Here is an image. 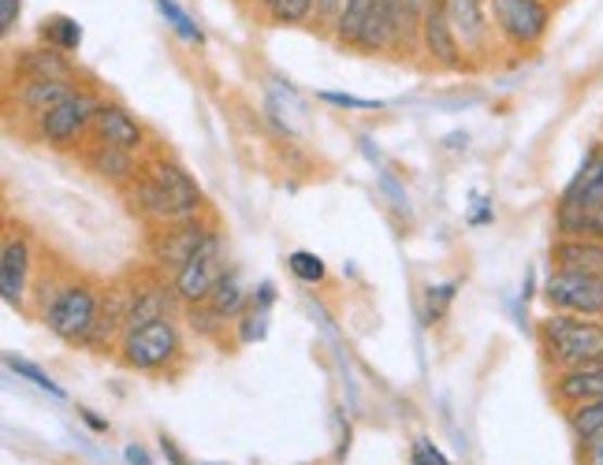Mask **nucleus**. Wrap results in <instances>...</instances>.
<instances>
[{
  "label": "nucleus",
  "mask_w": 603,
  "mask_h": 465,
  "mask_svg": "<svg viewBox=\"0 0 603 465\" xmlns=\"http://www.w3.org/2000/svg\"><path fill=\"white\" fill-rule=\"evenodd\" d=\"M537 343L555 373L603 362V321L552 313V317L537 324Z\"/></svg>",
  "instance_id": "obj_1"
},
{
  "label": "nucleus",
  "mask_w": 603,
  "mask_h": 465,
  "mask_svg": "<svg viewBox=\"0 0 603 465\" xmlns=\"http://www.w3.org/2000/svg\"><path fill=\"white\" fill-rule=\"evenodd\" d=\"M101 313V294L90 284H67L52 294V302L41 310V321L56 339L72 347H86L93 336V324Z\"/></svg>",
  "instance_id": "obj_2"
},
{
  "label": "nucleus",
  "mask_w": 603,
  "mask_h": 465,
  "mask_svg": "<svg viewBox=\"0 0 603 465\" xmlns=\"http://www.w3.org/2000/svg\"><path fill=\"white\" fill-rule=\"evenodd\" d=\"M183 339L176 321H153L146 328H130L124 339H120V362L135 373H164L172 362L179 357Z\"/></svg>",
  "instance_id": "obj_3"
},
{
  "label": "nucleus",
  "mask_w": 603,
  "mask_h": 465,
  "mask_svg": "<svg viewBox=\"0 0 603 465\" xmlns=\"http://www.w3.org/2000/svg\"><path fill=\"white\" fill-rule=\"evenodd\" d=\"M488 8H492L495 30L514 49H537L552 23V8L544 0H488Z\"/></svg>",
  "instance_id": "obj_4"
},
{
  "label": "nucleus",
  "mask_w": 603,
  "mask_h": 465,
  "mask_svg": "<svg viewBox=\"0 0 603 465\" xmlns=\"http://www.w3.org/2000/svg\"><path fill=\"white\" fill-rule=\"evenodd\" d=\"M221 272H224V239L216 231H209L205 242L194 250V257H190L187 265L176 272V279H172L179 302L205 305L209 298H213V287H216V279H221Z\"/></svg>",
  "instance_id": "obj_5"
},
{
  "label": "nucleus",
  "mask_w": 603,
  "mask_h": 465,
  "mask_svg": "<svg viewBox=\"0 0 603 465\" xmlns=\"http://www.w3.org/2000/svg\"><path fill=\"white\" fill-rule=\"evenodd\" d=\"M544 298L555 313H570V317H603V276L552 268V276H548V284H544Z\"/></svg>",
  "instance_id": "obj_6"
},
{
  "label": "nucleus",
  "mask_w": 603,
  "mask_h": 465,
  "mask_svg": "<svg viewBox=\"0 0 603 465\" xmlns=\"http://www.w3.org/2000/svg\"><path fill=\"white\" fill-rule=\"evenodd\" d=\"M98 98L90 90H78L75 98H67L64 104L49 112V116L38 120V138L49 149H72L83 142V135L93 127V112H98Z\"/></svg>",
  "instance_id": "obj_7"
},
{
  "label": "nucleus",
  "mask_w": 603,
  "mask_h": 465,
  "mask_svg": "<svg viewBox=\"0 0 603 465\" xmlns=\"http://www.w3.org/2000/svg\"><path fill=\"white\" fill-rule=\"evenodd\" d=\"M127 201H130V209H135V213L142 216V221H150L153 227L198 221V216L187 213V209H183L179 201L161 187V183L150 179V175H146V168H142V175H138V179L127 187Z\"/></svg>",
  "instance_id": "obj_8"
},
{
  "label": "nucleus",
  "mask_w": 603,
  "mask_h": 465,
  "mask_svg": "<svg viewBox=\"0 0 603 465\" xmlns=\"http://www.w3.org/2000/svg\"><path fill=\"white\" fill-rule=\"evenodd\" d=\"M209 231H213V227H205V224H198V221H183V224L156 227V231L150 235V253H153V261H156L161 268L179 272L190 257H194V250H198L201 242H205Z\"/></svg>",
  "instance_id": "obj_9"
},
{
  "label": "nucleus",
  "mask_w": 603,
  "mask_h": 465,
  "mask_svg": "<svg viewBox=\"0 0 603 465\" xmlns=\"http://www.w3.org/2000/svg\"><path fill=\"white\" fill-rule=\"evenodd\" d=\"M93 142H109L116 149H127V153H138L146 146V127L138 123L124 104L116 101H101L98 112H93Z\"/></svg>",
  "instance_id": "obj_10"
},
{
  "label": "nucleus",
  "mask_w": 603,
  "mask_h": 465,
  "mask_svg": "<svg viewBox=\"0 0 603 465\" xmlns=\"http://www.w3.org/2000/svg\"><path fill=\"white\" fill-rule=\"evenodd\" d=\"M422 46H425L428 56H432L440 67H448V72H458V67L466 64L458 38H454V30H451L448 8H443L440 0H432V4H428V12L422 20Z\"/></svg>",
  "instance_id": "obj_11"
},
{
  "label": "nucleus",
  "mask_w": 603,
  "mask_h": 465,
  "mask_svg": "<svg viewBox=\"0 0 603 465\" xmlns=\"http://www.w3.org/2000/svg\"><path fill=\"white\" fill-rule=\"evenodd\" d=\"M26 279H30V242H26V235L12 231L4 235V250H0V291L15 310H23Z\"/></svg>",
  "instance_id": "obj_12"
},
{
  "label": "nucleus",
  "mask_w": 603,
  "mask_h": 465,
  "mask_svg": "<svg viewBox=\"0 0 603 465\" xmlns=\"http://www.w3.org/2000/svg\"><path fill=\"white\" fill-rule=\"evenodd\" d=\"M127 324H130V287H112V291L101 298L98 324H93V336L86 347H93L104 354V350L116 347V339L127 336Z\"/></svg>",
  "instance_id": "obj_13"
},
{
  "label": "nucleus",
  "mask_w": 603,
  "mask_h": 465,
  "mask_svg": "<svg viewBox=\"0 0 603 465\" xmlns=\"http://www.w3.org/2000/svg\"><path fill=\"white\" fill-rule=\"evenodd\" d=\"M448 20L451 30L458 38L462 52H485L488 34H492V23L485 15V0H448Z\"/></svg>",
  "instance_id": "obj_14"
},
{
  "label": "nucleus",
  "mask_w": 603,
  "mask_h": 465,
  "mask_svg": "<svg viewBox=\"0 0 603 465\" xmlns=\"http://www.w3.org/2000/svg\"><path fill=\"white\" fill-rule=\"evenodd\" d=\"M552 394H555V402L563 410H574V406H581V402L603 399V362L555 373Z\"/></svg>",
  "instance_id": "obj_15"
},
{
  "label": "nucleus",
  "mask_w": 603,
  "mask_h": 465,
  "mask_svg": "<svg viewBox=\"0 0 603 465\" xmlns=\"http://www.w3.org/2000/svg\"><path fill=\"white\" fill-rule=\"evenodd\" d=\"M596 205H603V146L585 156L570 187L563 190V201H558V209H581V213Z\"/></svg>",
  "instance_id": "obj_16"
},
{
  "label": "nucleus",
  "mask_w": 603,
  "mask_h": 465,
  "mask_svg": "<svg viewBox=\"0 0 603 465\" xmlns=\"http://www.w3.org/2000/svg\"><path fill=\"white\" fill-rule=\"evenodd\" d=\"M86 168L98 175V179L112 183V187H130V183L142 175V168H138V161H135V153L116 149L109 142H93L90 149H86Z\"/></svg>",
  "instance_id": "obj_17"
},
{
  "label": "nucleus",
  "mask_w": 603,
  "mask_h": 465,
  "mask_svg": "<svg viewBox=\"0 0 603 465\" xmlns=\"http://www.w3.org/2000/svg\"><path fill=\"white\" fill-rule=\"evenodd\" d=\"M179 294L176 287L168 284H146V287H130V328H146L153 321H168L172 310H176Z\"/></svg>",
  "instance_id": "obj_18"
},
{
  "label": "nucleus",
  "mask_w": 603,
  "mask_h": 465,
  "mask_svg": "<svg viewBox=\"0 0 603 465\" xmlns=\"http://www.w3.org/2000/svg\"><path fill=\"white\" fill-rule=\"evenodd\" d=\"M146 175L161 183V187L168 190V194L176 198L179 205L187 209V213H194V216L201 213V205H205V198H201L198 183L190 179V172H187V168H179L176 161H168V156H156V161L146 164Z\"/></svg>",
  "instance_id": "obj_19"
},
{
  "label": "nucleus",
  "mask_w": 603,
  "mask_h": 465,
  "mask_svg": "<svg viewBox=\"0 0 603 465\" xmlns=\"http://www.w3.org/2000/svg\"><path fill=\"white\" fill-rule=\"evenodd\" d=\"M15 72L23 78H49V83H72L75 78V64L67 60V52L52 49V46H34L23 49L15 56Z\"/></svg>",
  "instance_id": "obj_20"
},
{
  "label": "nucleus",
  "mask_w": 603,
  "mask_h": 465,
  "mask_svg": "<svg viewBox=\"0 0 603 465\" xmlns=\"http://www.w3.org/2000/svg\"><path fill=\"white\" fill-rule=\"evenodd\" d=\"M75 86L72 83H49V78H23V86L15 90V104L26 112V116L41 120L49 116L56 104H64L67 98H75Z\"/></svg>",
  "instance_id": "obj_21"
},
{
  "label": "nucleus",
  "mask_w": 603,
  "mask_h": 465,
  "mask_svg": "<svg viewBox=\"0 0 603 465\" xmlns=\"http://www.w3.org/2000/svg\"><path fill=\"white\" fill-rule=\"evenodd\" d=\"M552 268L603 276V239H558L552 246Z\"/></svg>",
  "instance_id": "obj_22"
},
{
  "label": "nucleus",
  "mask_w": 603,
  "mask_h": 465,
  "mask_svg": "<svg viewBox=\"0 0 603 465\" xmlns=\"http://www.w3.org/2000/svg\"><path fill=\"white\" fill-rule=\"evenodd\" d=\"M555 227L563 239H603V205L596 209H558Z\"/></svg>",
  "instance_id": "obj_23"
},
{
  "label": "nucleus",
  "mask_w": 603,
  "mask_h": 465,
  "mask_svg": "<svg viewBox=\"0 0 603 465\" xmlns=\"http://www.w3.org/2000/svg\"><path fill=\"white\" fill-rule=\"evenodd\" d=\"M247 291H242V284H239V276L235 272H221V279H216V287H213V298H209V305H213L216 313H221L224 321H235V317H242L247 313Z\"/></svg>",
  "instance_id": "obj_24"
},
{
  "label": "nucleus",
  "mask_w": 603,
  "mask_h": 465,
  "mask_svg": "<svg viewBox=\"0 0 603 465\" xmlns=\"http://www.w3.org/2000/svg\"><path fill=\"white\" fill-rule=\"evenodd\" d=\"M373 8H377V0H347L343 15H339V23H336V38L343 41V46H357Z\"/></svg>",
  "instance_id": "obj_25"
},
{
  "label": "nucleus",
  "mask_w": 603,
  "mask_h": 465,
  "mask_svg": "<svg viewBox=\"0 0 603 465\" xmlns=\"http://www.w3.org/2000/svg\"><path fill=\"white\" fill-rule=\"evenodd\" d=\"M566 428H570V436L578 443L603 432V399H592V402H581V406L566 410Z\"/></svg>",
  "instance_id": "obj_26"
},
{
  "label": "nucleus",
  "mask_w": 603,
  "mask_h": 465,
  "mask_svg": "<svg viewBox=\"0 0 603 465\" xmlns=\"http://www.w3.org/2000/svg\"><path fill=\"white\" fill-rule=\"evenodd\" d=\"M41 38H46V46H52V49L72 52V49H78V41H83V26L64 20V15H56V20H46Z\"/></svg>",
  "instance_id": "obj_27"
},
{
  "label": "nucleus",
  "mask_w": 603,
  "mask_h": 465,
  "mask_svg": "<svg viewBox=\"0 0 603 465\" xmlns=\"http://www.w3.org/2000/svg\"><path fill=\"white\" fill-rule=\"evenodd\" d=\"M313 8H317V0H276V4L268 8V15H273V23L279 26H294V23L310 20Z\"/></svg>",
  "instance_id": "obj_28"
},
{
  "label": "nucleus",
  "mask_w": 603,
  "mask_h": 465,
  "mask_svg": "<svg viewBox=\"0 0 603 465\" xmlns=\"http://www.w3.org/2000/svg\"><path fill=\"white\" fill-rule=\"evenodd\" d=\"M287 265H291V272L302 284H321V279H325V261L310 250H294L291 257H287Z\"/></svg>",
  "instance_id": "obj_29"
},
{
  "label": "nucleus",
  "mask_w": 603,
  "mask_h": 465,
  "mask_svg": "<svg viewBox=\"0 0 603 465\" xmlns=\"http://www.w3.org/2000/svg\"><path fill=\"white\" fill-rule=\"evenodd\" d=\"M156 8H161V12L168 15L172 30H176L179 38H187V41H194V46H201V30H198L194 23H190V15L183 12V8L176 4V0H156Z\"/></svg>",
  "instance_id": "obj_30"
},
{
  "label": "nucleus",
  "mask_w": 603,
  "mask_h": 465,
  "mask_svg": "<svg viewBox=\"0 0 603 465\" xmlns=\"http://www.w3.org/2000/svg\"><path fill=\"white\" fill-rule=\"evenodd\" d=\"M187 321H190V328H194L198 336H216V331L227 324L209 302L205 305H187Z\"/></svg>",
  "instance_id": "obj_31"
},
{
  "label": "nucleus",
  "mask_w": 603,
  "mask_h": 465,
  "mask_svg": "<svg viewBox=\"0 0 603 465\" xmlns=\"http://www.w3.org/2000/svg\"><path fill=\"white\" fill-rule=\"evenodd\" d=\"M8 368H12V373H20V376H26V380H30V384H38V388H46L49 394H56V399H60V394H64V391H60V388H56V384H52V380H49V376H46V373H41V368H38V365L23 362V357H8Z\"/></svg>",
  "instance_id": "obj_32"
},
{
  "label": "nucleus",
  "mask_w": 603,
  "mask_h": 465,
  "mask_svg": "<svg viewBox=\"0 0 603 465\" xmlns=\"http://www.w3.org/2000/svg\"><path fill=\"white\" fill-rule=\"evenodd\" d=\"M265 317H268V310H257V305L242 313V321H239V339H242V343H253V339L265 336Z\"/></svg>",
  "instance_id": "obj_33"
},
{
  "label": "nucleus",
  "mask_w": 603,
  "mask_h": 465,
  "mask_svg": "<svg viewBox=\"0 0 603 465\" xmlns=\"http://www.w3.org/2000/svg\"><path fill=\"white\" fill-rule=\"evenodd\" d=\"M578 465H603V432L578 443Z\"/></svg>",
  "instance_id": "obj_34"
},
{
  "label": "nucleus",
  "mask_w": 603,
  "mask_h": 465,
  "mask_svg": "<svg viewBox=\"0 0 603 465\" xmlns=\"http://www.w3.org/2000/svg\"><path fill=\"white\" fill-rule=\"evenodd\" d=\"M347 0H317V8H313V20L321 26H336L339 15H343Z\"/></svg>",
  "instance_id": "obj_35"
},
{
  "label": "nucleus",
  "mask_w": 603,
  "mask_h": 465,
  "mask_svg": "<svg viewBox=\"0 0 603 465\" xmlns=\"http://www.w3.org/2000/svg\"><path fill=\"white\" fill-rule=\"evenodd\" d=\"M20 8H23V0H0V30H4V38L15 30V23H20Z\"/></svg>",
  "instance_id": "obj_36"
},
{
  "label": "nucleus",
  "mask_w": 603,
  "mask_h": 465,
  "mask_svg": "<svg viewBox=\"0 0 603 465\" xmlns=\"http://www.w3.org/2000/svg\"><path fill=\"white\" fill-rule=\"evenodd\" d=\"M414 465H448V458H443V454L436 451L432 443L422 440V443L414 447Z\"/></svg>",
  "instance_id": "obj_37"
},
{
  "label": "nucleus",
  "mask_w": 603,
  "mask_h": 465,
  "mask_svg": "<svg viewBox=\"0 0 603 465\" xmlns=\"http://www.w3.org/2000/svg\"><path fill=\"white\" fill-rule=\"evenodd\" d=\"M161 451H164V458H168L172 465H190L187 458H183V451H179V447L168 440V436H161Z\"/></svg>",
  "instance_id": "obj_38"
},
{
  "label": "nucleus",
  "mask_w": 603,
  "mask_h": 465,
  "mask_svg": "<svg viewBox=\"0 0 603 465\" xmlns=\"http://www.w3.org/2000/svg\"><path fill=\"white\" fill-rule=\"evenodd\" d=\"M325 101H331V104H351V109H377V101H357V98H343V93H325Z\"/></svg>",
  "instance_id": "obj_39"
},
{
  "label": "nucleus",
  "mask_w": 603,
  "mask_h": 465,
  "mask_svg": "<svg viewBox=\"0 0 603 465\" xmlns=\"http://www.w3.org/2000/svg\"><path fill=\"white\" fill-rule=\"evenodd\" d=\"M127 462L130 465H150V454L138 451V447H127Z\"/></svg>",
  "instance_id": "obj_40"
},
{
  "label": "nucleus",
  "mask_w": 603,
  "mask_h": 465,
  "mask_svg": "<svg viewBox=\"0 0 603 465\" xmlns=\"http://www.w3.org/2000/svg\"><path fill=\"white\" fill-rule=\"evenodd\" d=\"M83 417H86V420H90V425H93V428H109V425H104V420H98V417H93V414H90V410H83Z\"/></svg>",
  "instance_id": "obj_41"
},
{
  "label": "nucleus",
  "mask_w": 603,
  "mask_h": 465,
  "mask_svg": "<svg viewBox=\"0 0 603 465\" xmlns=\"http://www.w3.org/2000/svg\"><path fill=\"white\" fill-rule=\"evenodd\" d=\"M257 4H265V8H273V4H276V0H257Z\"/></svg>",
  "instance_id": "obj_42"
}]
</instances>
